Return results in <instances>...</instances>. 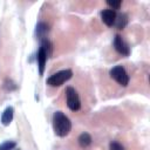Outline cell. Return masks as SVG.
I'll return each instance as SVG.
<instances>
[{
    "label": "cell",
    "instance_id": "6da1fadb",
    "mask_svg": "<svg viewBox=\"0 0 150 150\" xmlns=\"http://www.w3.org/2000/svg\"><path fill=\"white\" fill-rule=\"evenodd\" d=\"M53 129L56 136L64 137L71 129V122L62 111H55L53 115Z\"/></svg>",
    "mask_w": 150,
    "mask_h": 150
},
{
    "label": "cell",
    "instance_id": "7a4b0ae2",
    "mask_svg": "<svg viewBox=\"0 0 150 150\" xmlns=\"http://www.w3.org/2000/svg\"><path fill=\"white\" fill-rule=\"evenodd\" d=\"M71 76H73V71L70 69L60 70V71L53 74L50 77L47 79V84H49L50 87H60L66 81H68Z\"/></svg>",
    "mask_w": 150,
    "mask_h": 150
},
{
    "label": "cell",
    "instance_id": "3957f363",
    "mask_svg": "<svg viewBox=\"0 0 150 150\" xmlns=\"http://www.w3.org/2000/svg\"><path fill=\"white\" fill-rule=\"evenodd\" d=\"M110 76L111 79H114L118 84L127 87L129 83V75L125 71V69L122 66H115L112 69H110Z\"/></svg>",
    "mask_w": 150,
    "mask_h": 150
},
{
    "label": "cell",
    "instance_id": "277c9868",
    "mask_svg": "<svg viewBox=\"0 0 150 150\" xmlns=\"http://www.w3.org/2000/svg\"><path fill=\"white\" fill-rule=\"evenodd\" d=\"M66 97H67V105L70 110L76 111L81 108V102L77 91L73 87H68L66 89Z\"/></svg>",
    "mask_w": 150,
    "mask_h": 150
},
{
    "label": "cell",
    "instance_id": "5b68a950",
    "mask_svg": "<svg viewBox=\"0 0 150 150\" xmlns=\"http://www.w3.org/2000/svg\"><path fill=\"white\" fill-rule=\"evenodd\" d=\"M114 47H115V49H116L120 54H122V55L128 56V55L130 54V48H129L128 43L122 39L121 35H116V36H115V39H114Z\"/></svg>",
    "mask_w": 150,
    "mask_h": 150
},
{
    "label": "cell",
    "instance_id": "8992f818",
    "mask_svg": "<svg viewBox=\"0 0 150 150\" xmlns=\"http://www.w3.org/2000/svg\"><path fill=\"white\" fill-rule=\"evenodd\" d=\"M38 67H39V74L40 76L43 75V71H45V67H46V62H47V59H48V54L46 52V49L40 46V49L38 52Z\"/></svg>",
    "mask_w": 150,
    "mask_h": 150
},
{
    "label": "cell",
    "instance_id": "52a82bcc",
    "mask_svg": "<svg viewBox=\"0 0 150 150\" xmlns=\"http://www.w3.org/2000/svg\"><path fill=\"white\" fill-rule=\"evenodd\" d=\"M116 12L114 9H104L102 13H101V18H102V21L107 25V26H112L115 23V20H116Z\"/></svg>",
    "mask_w": 150,
    "mask_h": 150
},
{
    "label": "cell",
    "instance_id": "ba28073f",
    "mask_svg": "<svg viewBox=\"0 0 150 150\" xmlns=\"http://www.w3.org/2000/svg\"><path fill=\"white\" fill-rule=\"evenodd\" d=\"M13 115H14V109L13 107H7L5 109V111L1 115V123L4 125H9V123L13 120Z\"/></svg>",
    "mask_w": 150,
    "mask_h": 150
},
{
    "label": "cell",
    "instance_id": "9c48e42d",
    "mask_svg": "<svg viewBox=\"0 0 150 150\" xmlns=\"http://www.w3.org/2000/svg\"><path fill=\"white\" fill-rule=\"evenodd\" d=\"M48 33V26L45 23V22H40L38 26H36V35L39 36V39H41L42 41L46 40V35Z\"/></svg>",
    "mask_w": 150,
    "mask_h": 150
},
{
    "label": "cell",
    "instance_id": "30bf717a",
    "mask_svg": "<svg viewBox=\"0 0 150 150\" xmlns=\"http://www.w3.org/2000/svg\"><path fill=\"white\" fill-rule=\"evenodd\" d=\"M127 23H128V18H127L125 14H118V15H116V20H115V23L114 25H116V27L118 29H123L127 26Z\"/></svg>",
    "mask_w": 150,
    "mask_h": 150
},
{
    "label": "cell",
    "instance_id": "8fae6325",
    "mask_svg": "<svg viewBox=\"0 0 150 150\" xmlns=\"http://www.w3.org/2000/svg\"><path fill=\"white\" fill-rule=\"evenodd\" d=\"M91 143V136L87 132H83L79 136V144L82 146V148H87L88 145H90Z\"/></svg>",
    "mask_w": 150,
    "mask_h": 150
},
{
    "label": "cell",
    "instance_id": "7c38bea8",
    "mask_svg": "<svg viewBox=\"0 0 150 150\" xmlns=\"http://www.w3.org/2000/svg\"><path fill=\"white\" fill-rule=\"evenodd\" d=\"M16 146V143L14 141H7L0 144V150H13Z\"/></svg>",
    "mask_w": 150,
    "mask_h": 150
},
{
    "label": "cell",
    "instance_id": "4fadbf2b",
    "mask_svg": "<svg viewBox=\"0 0 150 150\" xmlns=\"http://www.w3.org/2000/svg\"><path fill=\"white\" fill-rule=\"evenodd\" d=\"M109 150H125L124 146L122 144H120L118 142H111L110 145H109Z\"/></svg>",
    "mask_w": 150,
    "mask_h": 150
},
{
    "label": "cell",
    "instance_id": "5bb4252c",
    "mask_svg": "<svg viewBox=\"0 0 150 150\" xmlns=\"http://www.w3.org/2000/svg\"><path fill=\"white\" fill-rule=\"evenodd\" d=\"M107 4L110 6V7H112L114 9H118L120 7H121V1H111V0H108L107 1Z\"/></svg>",
    "mask_w": 150,
    "mask_h": 150
},
{
    "label": "cell",
    "instance_id": "9a60e30c",
    "mask_svg": "<svg viewBox=\"0 0 150 150\" xmlns=\"http://www.w3.org/2000/svg\"><path fill=\"white\" fill-rule=\"evenodd\" d=\"M15 150H20V149H15Z\"/></svg>",
    "mask_w": 150,
    "mask_h": 150
}]
</instances>
